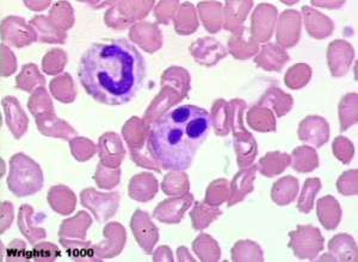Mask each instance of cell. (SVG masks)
I'll return each instance as SVG.
<instances>
[{
	"label": "cell",
	"mask_w": 358,
	"mask_h": 262,
	"mask_svg": "<svg viewBox=\"0 0 358 262\" xmlns=\"http://www.w3.org/2000/svg\"><path fill=\"white\" fill-rule=\"evenodd\" d=\"M145 77V59L127 40L94 43L83 54L78 67V78L90 97L111 106L131 101Z\"/></svg>",
	"instance_id": "1"
},
{
	"label": "cell",
	"mask_w": 358,
	"mask_h": 262,
	"mask_svg": "<svg viewBox=\"0 0 358 262\" xmlns=\"http://www.w3.org/2000/svg\"><path fill=\"white\" fill-rule=\"evenodd\" d=\"M62 255V252L53 243L42 242L34 246L31 259L35 261H53Z\"/></svg>",
	"instance_id": "29"
},
{
	"label": "cell",
	"mask_w": 358,
	"mask_h": 262,
	"mask_svg": "<svg viewBox=\"0 0 358 262\" xmlns=\"http://www.w3.org/2000/svg\"><path fill=\"white\" fill-rule=\"evenodd\" d=\"M3 106H4L5 115H6V116H13V118H8L6 123H8L10 130L13 131V136H16V118L18 121H21L22 123L28 125V117L25 116L23 110L21 109L18 111V108H20L21 105H20L18 101L13 97L4 98V99H3Z\"/></svg>",
	"instance_id": "26"
},
{
	"label": "cell",
	"mask_w": 358,
	"mask_h": 262,
	"mask_svg": "<svg viewBox=\"0 0 358 262\" xmlns=\"http://www.w3.org/2000/svg\"><path fill=\"white\" fill-rule=\"evenodd\" d=\"M131 230L140 247H143L147 254H151L153 247L158 241L159 233L155 224L151 222L150 214L141 210H136L131 218Z\"/></svg>",
	"instance_id": "5"
},
{
	"label": "cell",
	"mask_w": 358,
	"mask_h": 262,
	"mask_svg": "<svg viewBox=\"0 0 358 262\" xmlns=\"http://www.w3.org/2000/svg\"><path fill=\"white\" fill-rule=\"evenodd\" d=\"M292 163L289 155L280 152H271L264 157H262L261 161L257 166V170H259L265 177H275L277 174H281L287 167Z\"/></svg>",
	"instance_id": "14"
},
{
	"label": "cell",
	"mask_w": 358,
	"mask_h": 262,
	"mask_svg": "<svg viewBox=\"0 0 358 262\" xmlns=\"http://www.w3.org/2000/svg\"><path fill=\"white\" fill-rule=\"evenodd\" d=\"M338 192L344 196L357 194V170H352L342 174L337 182Z\"/></svg>",
	"instance_id": "31"
},
{
	"label": "cell",
	"mask_w": 358,
	"mask_h": 262,
	"mask_svg": "<svg viewBox=\"0 0 358 262\" xmlns=\"http://www.w3.org/2000/svg\"><path fill=\"white\" fill-rule=\"evenodd\" d=\"M301 30V16L297 11L288 10L282 13L280 24L277 29V42L285 47L290 48L296 45Z\"/></svg>",
	"instance_id": "9"
},
{
	"label": "cell",
	"mask_w": 358,
	"mask_h": 262,
	"mask_svg": "<svg viewBox=\"0 0 358 262\" xmlns=\"http://www.w3.org/2000/svg\"><path fill=\"white\" fill-rule=\"evenodd\" d=\"M10 175L8 186L17 197L31 196L41 191L43 186V174L40 166L24 154H16L10 161Z\"/></svg>",
	"instance_id": "3"
},
{
	"label": "cell",
	"mask_w": 358,
	"mask_h": 262,
	"mask_svg": "<svg viewBox=\"0 0 358 262\" xmlns=\"http://www.w3.org/2000/svg\"><path fill=\"white\" fill-rule=\"evenodd\" d=\"M192 226L195 230L207 228L210 223L222 214V211L215 208L204 206L202 203H196L195 209L192 211Z\"/></svg>",
	"instance_id": "23"
},
{
	"label": "cell",
	"mask_w": 358,
	"mask_h": 262,
	"mask_svg": "<svg viewBox=\"0 0 358 262\" xmlns=\"http://www.w3.org/2000/svg\"><path fill=\"white\" fill-rule=\"evenodd\" d=\"M330 126L325 118L319 116H308L299 126V138L306 143L320 148L329 141Z\"/></svg>",
	"instance_id": "6"
},
{
	"label": "cell",
	"mask_w": 358,
	"mask_h": 262,
	"mask_svg": "<svg viewBox=\"0 0 358 262\" xmlns=\"http://www.w3.org/2000/svg\"><path fill=\"white\" fill-rule=\"evenodd\" d=\"M228 199V184L224 179L212 182L208 187L206 203L212 206H219Z\"/></svg>",
	"instance_id": "27"
},
{
	"label": "cell",
	"mask_w": 358,
	"mask_h": 262,
	"mask_svg": "<svg viewBox=\"0 0 358 262\" xmlns=\"http://www.w3.org/2000/svg\"><path fill=\"white\" fill-rule=\"evenodd\" d=\"M33 78L34 79H36V78H42V75L40 74V72H38L36 66L34 65V64H29V65L23 67L21 75L17 78V87L30 92V82H29V81H31V85L33 86L35 85V84H36V85L38 84L37 81L33 80Z\"/></svg>",
	"instance_id": "32"
},
{
	"label": "cell",
	"mask_w": 358,
	"mask_h": 262,
	"mask_svg": "<svg viewBox=\"0 0 358 262\" xmlns=\"http://www.w3.org/2000/svg\"><path fill=\"white\" fill-rule=\"evenodd\" d=\"M303 13H305L307 30H310L314 25H317L313 29V31L310 34L314 38L322 40V38L329 36L334 31V23L322 13H317L315 10H312L308 6L303 8Z\"/></svg>",
	"instance_id": "15"
},
{
	"label": "cell",
	"mask_w": 358,
	"mask_h": 262,
	"mask_svg": "<svg viewBox=\"0 0 358 262\" xmlns=\"http://www.w3.org/2000/svg\"><path fill=\"white\" fill-rule=\"evenodd\" d=\"M354 49L345 41H334L327 50V60L334 77H342L350 68Z\"/></svg>",
	"instance_id": "8"
},
{
	"label": "cell",
	"mask_w": 358,
	"mask_h": 262,
	"mask_svg": "<svg viewBox=\"0 0 358 262\" xmlns=\"http://www.w3.org/2000/svg\"><path fill=\"white\" fill-rule=\"evenodd\" d=\"M212 126L207 110L182 105L152 122L148 150L163 170L183 172L192 166Z\"/></svg>",
	"instance_id": "2"
},
{
	"label": "cell",
	"mask_w": 358,
	"mask_h": 262,
	"mask_svg": "<svg viewBox=\"0 0 358 262\" xmlns=\"http://www.w3.org/2000/svg\"><path fill=\"white\" fill-rule=\"evenodd\" d=\"M122 142L118 135L114 133H108L103 135L99 138V157H101V163L106 167H113V157H114L115 165L116 167L123 161L124 157V148H122Z\"/></svg>",
	"instance_id": "10"
},
{
	"label": "cell",
	"mask_w": 358,
	"mask_h": 262,
	"mask_svg": "<svg viewBox=\"0 0 358 262\" xmlns=\"http://www.w3.org/2000/svg\"><path fill=\"white\" fill-rule=\"evenodd\" d=\"M341 130L345 131L351 125L357 123V94L349 93L343 97L339 104Z\"/></svg>",
	"instance_id": "20"
},
{
	"label": "cell",
	"mask_w": 358,
	"mask_h": 262,
	"mask_svg": "<svg viewBox=\"0 0 358 262\" xmlns=\"http://www.w3.org/2000/svg\"><path fill=\"white\" fill-rule=\"evenodd\" d=\"M317 217L325 229L334 230L341 222L342 209L332 196H326L317 202Z\"/></svg>",
	"instance_id": "12"
},
{
	"label": "cell",
	"mask_w": 358,
	"mask_h": 262,
	"mask_svg": "<svg viewBox=\"0 0 358 262\" xmlns=\"http://www.w3.org/2000/svg\"><path fill=\"white\" fill-rule=\"evenodd\" d=\"M8 261H29L33 260L31 259V253H29V250L25 248V243L20 240H15L10 243L8 246Z\"/></svg>",
	"instance_id": "33"
},
{
	"label": "cell",
	"mask_w": 358,
	"mask_h": 262,
	"mask_svg": "<svg viewBox=\"0 0 358 262\" xmlns=\"http://www.w3.org/2000/svg\"><path fill=\"white\" fill-rule=\"evenodd\" d=\"M297 192H299V180L296 177L288 175V177H282L273 185L271 198L278 205H288L294 202Z\"/></svg>",
	"instance_id": "16"
},
{
	"label": "cell",
	"mask_w": 358,
	"mask_h": 262,
	"mask_svg": "<svg viewBox=\"0 0 358 262\" xmlns=\"http://www.w3.org/2000/svg\"><path fill=\"white\" fill-rule=\"evenodd\" d=\"M334 153L339 161L348 165V163H350L352 157H354V145L348 138L339 136L334 140Z\"/></svg>",
	"instance_id": "30"
},
{
	"label": "cell",
	"mask_w": 358,
	"mask_h": 262,
	"mask_svg": "<svg viewBox=\"0 0 358 262\" xmlns=\"http://www.w3.org/2000/svg\"><path fill=\"white\" fill-rule=\"evenodd\" d=\"M289 248L299 259L313 260L324 249V238L320 230L312 226H297L295 231H290Z\"/></svg>",
	"instance_id": "4"
},
{
	"label": "cell",
	"mask_w": 358,
	"mask_h": 262,
	"mask_svg": "<svg viewBox=\"0 0 358 262\" xmlns=\"http://www.w3.org/2000/svg\"><path fill=\"white\" fill-rule=\"evenodd\" d=\"M288 60H289L288 54L281 48L275 54V57H268V54L263 50L259 54V57L255 59V62L262 68L268 69V71H273V69L281 71L282 66L285 65Z\"/></svg>",
	"instance_id": "28"
},
{
	"label": "cell",
	"mask_w": 358,
	"mask_h": 262,
	"mask_svg": "<svg viewBox=\"0 0 358 262\" xmlns=\"http://www.w3.org/2000/svg\"><path fill=\"white\" fill-rule=\"evenodd\" d=\"M192 202L194 196L187 192L184 194L183 197L170 198L157 206L153 217L163 223H179Z\"/></svg>",
	"instance_id": "7"
},
{
	"label": "cell",
	"mask_w": 358,
	"mask_h": 262,
	"mask_svg": "<svg viewBox=\"0 0 358 262\" xmlns=\"http://www.w3.org/2000/svg\"><path fill=\"white\" fill-rule=\"evenodd\" d=\"M329 249L334 261H357V248L350 235H337L329 243Z\"/></svg>",
	"instance_id": "13"
},
{
	"label": "cell",
	"mask_w": 358,
	"mask_h": 262,
	"mask_svg": "<svg viewBox=\"0 0 358 262\" xmlns=\"http://www.w3.org/2000/svg\"><path fill=\"white\" fill-rule=\"evenodd\" d=\"M312 78V68L305 64H297L287 72L285 85L292 89H300L308 84Z\"/></svg>",
	"instance_id": "24"
},
{
	"label": "cell",
	"mask_w": 358,
	"mask_h": 262,
	"mask_svg": "<svg viewBox=\"0 0 358 262\" xmlns=\"http://www.w3.org/2000/svg\"><path fill=\"white\" fill-rule=\"evenodd\" d=\"M248 122L253 129L258 130L261 133H268V131L276 130V121H275L273 112L259 105L253 106L252 109L248 111Z\"/></svg>",
	"instance_id": "18"
},
{
	"label": "cell",
	"mask_w": 358,
	"mask_h": 262,
	"mask_svg": "<svg viewBox=\"0 0 358 262\" xmlns=\"http://www.w3.org/2000/svg\"><path fill=\"white\" fill-rule=\"evenodd\" d=\"M293 168L300 173H310L319 166L317 154L310 147H297L293 152Z\"/></svg>",
	"instance_id": "19"
},
{
	"label": "cell",
	"mask_w": 358,
	"mask_h": 262,
	"mask_svg": "<svg viewBox=\"0 0 358 262\" xmlns=\"http://www.w3.org/2000/svg\"><path fill=\"white\" fill-rule=\"evenodd\" d=\"M162 187H163L164 194H169V196L187 192V187H189L187 175L183 172L172 170L171 173L167 174L165 177Z\"/></svg>",
	"instance_id": "25"
},
{
	"label": "cell",
	"mask_w": 358,
	"mask_h": 262,
	"mask_svg": "<svg viewBox=\"0 0 358 262\" xmlns=\"http://www.w3.org/2000/svg\"><path fill=\"white\" fill-rule=\"evenodd\" d=\"M294 99L289 94H285L282 89L273 87L268 89V92L265 93L261 101H259V106H271L275 112H276L277 117H282L287 113L289 112L292 108H293Z\"/></svg>",
	"instance_id": "17"
},
{
	"label": "cell",
	"mask_w": 358,
	"mask_h": 262,
	"mask_svg": "<svg viewBox=\"0 0 358 262\" xmlns=\"http://www.w3.org/2000/svg\"><path fill=\"white\" fill-rule=\"evenodd\" d=\"M322 189V182L317 177H310L305 182L301 196L299 198L297 209L300 212L308 214L313 209L314 198Z\"/></svg>",
	"instance_id": "22"
},
{
	"label": "cell",
	"mask_w": 358,
	"mask_h": 262,
	"mask_svg": "<svg viewBox=\"0 0 358 262\" xmlns=\"http://www.w3.org/2000/svg\"><path fill=\"white\" fill-rule=\"evenodd\" d=\"M256 172L257 166H252L251 168L241 170L239 173L234 175L232 184H231V196L228 198L229 208L236 203L241 202L246 194L252 192L253 180L256 179Z\"/></svg>",
	"instance_id": "11"
},
{
	"label": "cell",
	"mask_w": 358,
	"mask_h": 262,
	"mask_svg": "<svg viewBox=\"0 0 358 262\" xmlns=\"http://www.w3.org/2000/svg\"><path fill=\"white\" fill-rule=\"evenodd\" d=\"M212 124L215 129L216 135L224 136L229 133V104L224 99L216 101L213 105L212 115H210Z\"/></svg>",
	"instance_id": "21"
}]
</instances>
